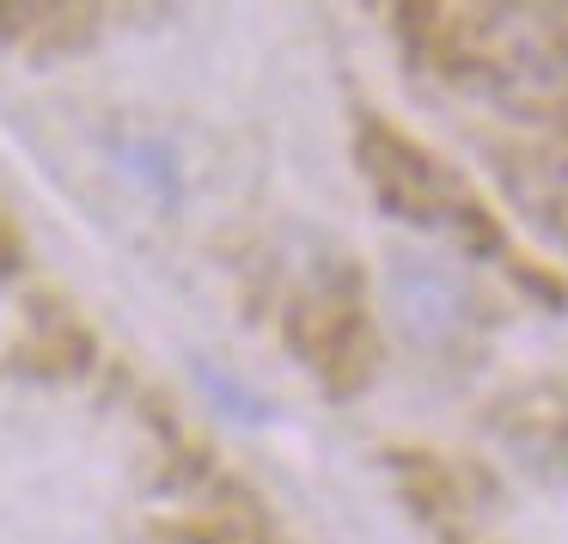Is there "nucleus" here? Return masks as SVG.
Here are the masks:
<instances>
[{"instance_id":"obj_1","label":"nucleus","mask_w":568,"mask_h":544,"mask_svg":"<svg viewBox=\"0 0 568 544\" xmlns=\"http://www.w3.org/2000/svg\"><path fill=\"white\" fill-rule=\"evenodd\" d=\"M446 38L453 74L501 104H556L568 92V7H465Z\"/></svg>"},{"instance_id":"obj_2","label":"nucleus","mask_w":568,"mask_h":544,"mask_svg":"<svg viewBox=\"0 0 568 544\" xmlns=\"http://www.w3.org/2000/svg\"><path fill=\"white\" fill-rule=\"evenodd\" d=\"M361 172H367L373 197L392 214H404V221L446 226V233H483V214L470 202V190L428 148L392 135L385 123H367V135H361Z\"/></svg>"},{"instance_id":"obj_3","label":"nucleus","mask_w":568,"mask_h":544,"mask_svg":"<svg viewBox=\"0 0 568 544\" xmlns=\"http://www.w3.org/2000/svg\"><path fill=\"white\" fill-rule=\"evenodd\" d=\"M385 312L404 331V343L446 355L470 336L477 324V300H470L465 275L446 270V263H422V258H397L385 275Z\"/></svg>"},{"instance_id":"obj_4","label":"nucleus","mask_w":568,"mask_h":544,"mask_svg":"<svg viewBox=\"0 0 568 544\" xmlns=\"http://www.w3.org/2000/svg\"><path fill=\"white\" fill-rule=\"evenodd\" d=\"M116 172L123 178H135L141 190H148L160 209H178V197H184V172H178V153L165 148V141H153V135H123L116 141Z\"/></svg>"},{"instance_id":"obj_5","label":"nucleus","mask_w":568,"mask_h":544,"mask_svg":"<svg viewBox=\"0 0 568 544\" xmlns=\"http://www.w3.org/2000/svg\"><path fill=\"white\" fill-rule=\"evenodd\" d=\"M196 380H202V392H209L214 404H233L226 416H239V422H257V416H263V404H257V397H251L239 380H226V373H214V367H196Z\"/></svg>"}]
</instances>
